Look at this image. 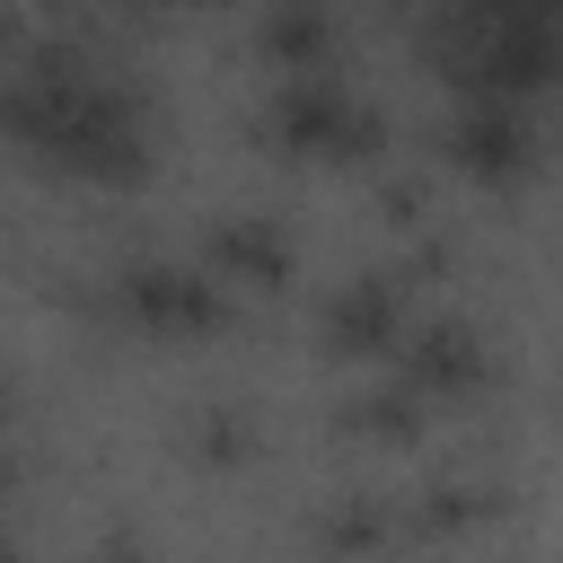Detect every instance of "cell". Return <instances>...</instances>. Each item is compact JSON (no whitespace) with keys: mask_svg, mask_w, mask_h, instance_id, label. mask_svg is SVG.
Segmentation results:
<instances>
[{"mask_svg":"<svg viewBox=\"0 0 563 563\" xmlns=\"http://www.w3.org/2000/svg\"><path fill=\"white\" fill-rule=\"evenodd\" d=\"M0 123L26 150H44L62 167H88V176H141L150 167V123H141L132 88L79 44H35L26 62H9Z\"/></svg>","mask_w":563,"mask_h":563,"instance_id":"1","label":"cell"},{"mask_svg":"<svg viewBox=\"0 0 563 563\" xmlns=\"http://www.w3.org/2000/svg\"><path fill=\"white\" fill-rule=\"evenodd\" d=\"M264 132H273V150H299V158H369V150L387 141V114H378L352 79H334V70L317 62V70H282V79H273Z\"/></svg>","mask_w":563,"mask_h":563,"instance_id":"2","label":"cell"},{"mask_svg":"<svg viewBox=\"0 0 563 563\" xmlns=\"http://www.w3.org/2000/svg\"><path fill=\"white\" fill-rule=\"evenodd\" d=\"M114 299H123L141 325H158V334H211V325H229L220 282H211L202 264H176V255H141V264L114 282Z\"/></svg>","mask_w":563,"mask_h":563,"instance_id":"3","label":"cell"},{"mask_svg":"<svg viewBox=\"0 0 563 563\" xmlns=\"http://www.w3.org/2000/svg\"><path fill=\"white\" fill-rule=\"evenodd\" d=\"M405 387L431 405V396H475L484 378H493V352H484V334L466 325V317H422L413 334H405Z\"/></svg>","mask_w":563,"mask_h":563,"instance_id":"4","label":"cell"},{"mask_svg":"<svg viewBox=\"0 0 563 563\" xmlns=\"http://www.w3.org/2000/svg\"><path fill=\"white\" fill-rule=\"evenodd\" d=\"M449 141H457V167H475V176H493V185H510V176L537 158V123H528L519 97H466L457 123H449Z\"/></svg>","mask_w":563,"mask_h":563,"instance_id":"5","label":"cell"},{"mask_svg":"<svg viewBox=\"0 0 563 563\" xmlns=\"http://www.w3.org/2000/svg\"><path fill=\"white\" fill-rule=\"evenodd\" d=\"M317 334H325V352H387L396 334H405V290H396V273H352V282H334V299L317 308Z\"/></svg>","mask_w":563,"mask_h":563,"instance_id":"6","label":"cell"},{"mask_svg":"<svg viewBox=\"0 0 563 563\" xmlns=\"http://www.w3.org/2000/svg\"><path fill=\"white\" fill-rule=\"evenodd\" d=\"M202 273H220V282H290V238H282V220H264V211H229V220H211L202 229Z\"/></svg>","mask_w":563,"mask_h":563,"instance_id":"7","label":"cell"},{"mask_svg":"<svg viewBox=\"0 0 563 563\" xmlns=\"http://www.w3.org/2000/svg\"><path fill=\"white\" fill-rule=\"evenodd\" d=\"M255 44H264L282 70H317L325 44H334V18H325V9H264V18H255Z\"/></svg>","mask_w":563,"mask_h":563,"instance_id":"8","label":"cell"},{"mask_svg":"<svg viewBox=\"0 0 563 563\" xmlns=\"http://www.w3.org/2000/svg\"><path fill=\"white\" fill-rule=\"evenodd\" d=\"M185 449L202 466H246L255 457V413L246 405H194L185 413Z\"/></svg>","mask_w":563,"mask_h":563,"instance_id":"9","label":"cell"},{"mask_svg":"<svg viewBox=\"0 0 563 563\" xmlns=\"http://www.w3.org/2000/svg\"><path fill=\"white\" fill-rule=\"evenodd\" d=\"M334 422H343V431H361V440H413V431H422V396L396 378V387H369V396H352Z\"/></svg>","mask_w":563,"mask_h":563,"instance_id":"10","label":"cell"},{"mask_svg":"<svg viewBox=\"0 0 563 563\" xmlns=\"http://www.w3.org/2000/svg\"><path fill=\"white\" fill-rule=\"evenodd\" d=\"M317 537H325V554H378V545H396V510L369 501V493H352V501H334L317 519Z\"/></svg>","mask_w":563,"mask_h":563,"instance_id":"11","label":"cell"},{"mask_svg":"<svg viewBox=\"0 0 563 563\" xmlns=\"http://www.w3.org/2000/svg\"><path fill=\"white\" fill-rule=\"evenodd\" d=\"M484 510H493V493H475V484H431L405 528H413V537H449V528H475Z\"/></svg>","mask_w":563,"mask_h":563,"instance_id":"12","label":"cell"},{"mask_svg":"<svg viewBox=\"0 0 563 563\" xmlns=\"http://www.w3.org/2000/svg\"><path fill=\"white\" fill-rule=\"evenodd\" d=\"M97 563H158V545L132 537V528H106V537H97Z\"/></svg>","mask_w":563,"mask_h":563,"instance_id":"13","label":"cell"}]
</instances>
